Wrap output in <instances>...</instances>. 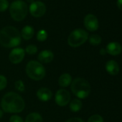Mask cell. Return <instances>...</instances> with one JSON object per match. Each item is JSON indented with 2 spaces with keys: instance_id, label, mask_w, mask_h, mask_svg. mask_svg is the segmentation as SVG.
<instances>
[{
  "instance_id": "6da1fadb",
  "label": "cell",
  "mask_w": 122,
  "mask_h": 122,
  "mask_svg": "<svg viewBox=\"0 0 122 122\" xmlns=\"http://www.w3.org/2000/svg\"><path fill=\"white\" fill-rule=\"evenodd\" d=\"M1 106L7 113H20L24 110L25 104L24 99L18 93L9 92L3 96Z\"/></svg>"
},
{
  "instance_id": "7a4b0ae2",
  "label": "cell",
  "mask_w": 122,
  "mask_h": 122,
  "mask_svg": "<svg viewBox=\"0 0 122 122\" xmlns=\"http://www.w3.org/2000/svg\"><path fill=\"white\" fill-rule=\"evenodd\" d=\"M21 43V35L18 30L12 26L4 27L0 31V44L3 47L11 48Z\"/></svg>"
},
{
  "instance_id": "3957f363",
  "label": "cell",
  "mask_w": 122,
  "mask_h": 122,
  "mask_svg": "<svg viewBox=\"0 0 122 122\" xmlns=\"http://www.w3.org/2000/svg\"><path fill=\"white\" fill-rule=\"evenodd\" d=\"M71 91L73 93L79 98H87L91 93V86L84 78H78L71 83Z\"/></svg>"
},
{
  "instance_id": "277c9868",
  "label": "cell",
  "mask_w": 122,
  "mask_h": 122,
  "mask_svg": "<svg viewBox=\"0 0 122 122\" xmlns=\"http://www.w3.org/2000/svg\"><path fill=\"white\" fill-rule=\"evenodd\" d=\"M10 12L14 20L20 22L26 17L28 12V7L25 2L22 0H17L11 4Z\"/></svg>"
},
{
  "instance_id": "5b68a950",
  "label": "cell",
  "mask_w": 122,
  "mask_h": 122,
  "mask_svg": "<svg viewBox=\"0 0 122 122\" xmlns=\"http://www.w3.org/2000/svg\"><path fill=\"white\" fill-rule=\"evenodd\" d=\"M26 73L29 78L34 81H40L45 76V69L44 66L37 61L31 60L26 66Z\"/></svg>"
},
{
  "instance_id": "8992f818",
  "label": "cell",
  "mask_w": 122,
  "mask_h": 122,
  "mask_svg": "<svg viewBox=\"0 0 122 122\" xmlns=\"http://www.w3.org/2000/svg\"><path fill=\"white\" fill-rule=\"evenodd\" d=\"M88 39V32L83 29L73 30L68 38V43L73 47H78L84 44Z\"/></svg>"
},
{
  "instance_id": "52a82bcc",
  "label": "cell",
  "mask_w": 122,
  "mask_h": 122,
  "mask_svg": "<svg viewBox=\"0 0 122 122\" xmlns=\"http://www.w3.org/2000/svg\"><path fill=\"white\" fill-rule=\"evenodd\" d=\"M30 12L35 17H41L46 12V6L42 2H33L30 6Z\"/></svg>"
},
{
  "instance_id": "ba28073f",
  "label": "cell",
  "mask_w": 122,
  "mask_h": 122,
  "mask_svg": "<svg viewBox=\"0 0 122 122\" xmlns=\"http://www.w3.org/2000/svg\"><path fill=\"white\" fill-rule=\"evenodd\" d=\"M71 101V94L66 89H60L55 94V102L60 106H65Z\"/></svg>"
},
{
  "instance_id": "9c48e42d",
  "label": "cell",
  "mask_w": 122,
  "mask_h": 122,
  "mask_svg": "<svg viewBox=\"0 0 122 122\" xmlns=\"http://www.w3.org/2000/svg\"><path fill=\"white\" fill-rule=\"evenodd\" d=\"M25 55V51L20 47L13 49L10 54V60L13 64H18L21 63Z\"/></svg>"
},
{
  "instance_id": "30bf717a",
  "label": "cell",
  "mask_w": 122,
  "mask_h": 122,
  "mask_svg": "<svg viewBox=\"0 0 122 122\" xmlns=\"http://www.w3.org/2000/svg\"><path fill=\"white\" fill-rule=\"evenodd\" d=\"M84 25L86 28L91 32L97 30L98 28V21L97 17L92 14L87 15L84 19Z\"/></svg>"
},
{
  "instance_id": "8fae6325",
  "label": "cell",
  "mask_w": 122,
  "mask_h": 122,
  "mask_svg": "<svg viewBox=\"0 0 122 122\" xmlns=\"http://www.w3.org/2000/svg\"><path fill=\"white\" fill-rule=\"evenodd\" d=\"M122 47L121 45L116 42H111L108 43L106 46V51L109 55H118L121 52Z\"/></svg>"
},
{
  "instance_id": "7c38bea8",
  "label": "cell",
  "mask_w": 122,
  "mask_h": 122,
  "mask_svg": "<svg viewBox=\"0 0 122 122\" xmlns=\"http://www.w3.org/2000/svg\"><path fill=\"white\" fill-rule=\"evenodd\" d=\"M37 96L42 101H47L51 99L52 93L50 89L47 88H41L37 91Z\"/></svg>"
},
{
  "instance_id": "4fadbf2b",
  "label": "cell",
  "mask_w": 122,
  "mask_h": 122,
  "mask_svg": "<svg viewBox=\"0 0 122 122\" xmlns=\"http://www.w3.org/2000/svg\"><path fill=\"white\" fill-rule=\"evenodd\" d=\"M106 70L111 76H116L119 73V66L115 60H109L106 63Z\"/></svg>"
},
{
  "instance_id": "5bb4252c",
  "label": "cell",
  "mask_w": 122,
  "mask_h": 122,
  "mask_svg": "<svg viewBox=\"0 0 122 122\" xmlns=\"http://www.w3.org/2000/svg\"><path fill=\"white\" fill-rule=\"evenodd\" d=\"M54 57V55L50 50H43L40 52L38 55V60L42 63H49L52 61Z\"/></svg>"
},
{
  "instance_id": "9a60e30c",
  "label": "cell",
  "mask_w": 122,
  "mask_h": 122,
  "mask_svg": "<svg viewBox=\"0 0 122 122\" xmlns=\"http://www.w3.org/2000/svg\"><path fill=\"white\" fill-rule=\"evenodd\" d=\"M71 83H72V78L71 75L68 73L62 74L58 79V83L60 86L63 88L68 87V86H70V84H71Z\"/></svg>"
},
{
  "instance_id": "2e32d148",
  "label": "cell",
  "mask_w": 122,
  "mask_h": 122,
  "mask_svg": "<svg viewBox=\"0 0 122 122\" xmlns=\"http://www.w3.org/2000/svg\"><path fill=\"white\" fill-rule=\"evenodd\" d=\"M35 31L32 27L27 25L25 27L22 28V32H21V36L26 40H30L31 38H32L33 35H34Z\"/></svg>"
},
{
  "instance_id": "e0dca14e",
  "label": "cell",
  "mask_w": 122,
  "mask_h": 122,
  "mask_svg": "<svg viewBox=\"0 0 122 122\" xmlns=\"http://www.w3.org/2000/svg\"><path fill=\"white\" fill-rule=\"evenodd\" d=\"M83 106V103L81 100L79 99H73L71 103H70V109L73 112H78L79 111Z\"/></svg>"
},
{
  "instance_id": "ac0fdd59",
  "label": "cell",
  "mask_w": 122,
  "mask_h": 122,
  "mask_svg": "<svg viewBox=\"0 0 122 122\" xmlns=\"http://www.w3.org/2000/svg\"><path fill=\"white\" fill-rule=\"evenodd\" d=\"M25 122H42V118L38 113H31L27 116Z\"/></svg>"
},
{
  "instance_id": "d6986e66",
  "label": "cell",
  "mask_w": 122,
  "mask_h": 122,
  "mask_svg": "<svg viewBox=\"0 0 122 122\" xmlns=\"http://www.w3.org/2000/svg\"><path fill=\"white\" fill-rule=\"evenodd\" d=\"M89 42L92 45H98L101 42V37L98 35H92L89 37Z\"/></svg>"
},
{
  "instance_id": "ffe728a7",
  "label": "cell",
  "mask_w": 122,
  "mask_h": 122,
  "mask_svg": "<svg viewBox=\"0 0 122 122\" xmlns=\"http://www.w3.org/2000/svg\"><path fill=\"white\" fill-rule=\"evenodd\" d=\"M47 37V33L45 30H40L37 34V39L39 42H43L45 41Z\"/></svg>"
},
{
  "instance_id": "44dd1931",
  "label": "cell",
  "mask_w": 122,
  "mask_h": 122,
  "mask_svg": "<svg viewBox=\"0 0 122 122\" xmlns=\"http://www.w3.org/2000/svg\"><path fill=\"white\" fill-rule=\"evenodd\" d=\"M25 51L29 55H35L37 52V47L34 45H30L27 46Z\"/></svg>"
},
{
  "instance_id": "7402d4cb",
  "label": "cell",
  "mask_w": 122,
  "mask_h": 122,
  "mask_svg": "<svg viewBox=\"0 0 122 122\" xmlns=\"http://www.w3.org/2000/svg\"><path fill=\"white\" fill-rule=\"evenodd\" d=\"M15 88L19 91L20 92H23L25 90V84L24 83L22 82V80H18L15 82Z\"/></svg>"
},
{
  "instance_id": "603a6c76",
  "label": "cell",
  "mask_w": 122,
  "mask_h": 122,
  "mask_svg": "<svg viewBox=\"0 0 122 122\" xmlns=\"http://www.w3.org/2000/svg\"><path fill=\"white\" fill-rule=\"evenodd\" d=\"M88 122H103V119L101 116L98 114H94L88 118Z\"/></svg>"
},
{
  "instance_id": "cb8c5ba5",
  "label": "cell",
  "mask_w": 122,
  "mask_h": 122,
  "mask_svg": "<svg viewBox=\"0 0 122 122\" xmlns=\"http://www.w3.org/2000/svg\"><path fill=\"white\" fill-rule=\"evenodd\" d=\"M7 85V80L5 76L0 75V91H2L6 88Z\"/></svg>"
},
{
  "instance_id": "d4e9b609",
  "label": "cell",
  "mask_w": 122,
  "mask_h": 122,
  "mask_svg": "<svg viewBox=\"0 0 122 122\" xmlns=\"http://www.w3.org/2000/svg\"><path fill=\"white\" fill-rule=\"evenodd\" d=\"M9 7L7 0H0V12H5Z\"/></svg>"
},
{
  "instance_id": "484cf974",
  "label": "cell",
  "mask_w": 122,
  "mask_h": 122,
  "mask_svg": "<svg viewBox=\"0 0 122 122\" xmlns=\"http://www.w3.org/2000/svg\"><path fill=\"white\" fill-rule=\"evenodd\" d=\"M10 122H23V120L20 116L17 115H13L10 117Z\"/></svg>"
},
{
  "instance_id": "4316f807",
  "label": "cell",
  "mask_w": 122,
  "mask_h": 122,
  "mask_svg": "<svg viewBox=\"0 0 122 122\" xmlns=\"http://www.w3.org/2000/svg\"><path fill=\"white\" fill-rule=\"evenodd\" d=\"M66 122H84V121L80 118H71L68 119Z\"/></svg>"
},
{
  "instance_id": "83f0119b",
  "label": "cell",
  "mask_w": 122,
  "mask_h": 122,
  "mask_svg": "<svg viewBox=\"0 0 122 122\" xmlns=\"http://www.w3.org/2000/svg\"><path fill=\"white\" fill-rule=\"evenodd\" d=\"M116 4H117L118 8L121 11H122V0H117Z\"/></svg>"
},
{
  "instance_id": "f1b7e54d",
  "label": "cell",
  "mask_w": 122,
  "mask_h": 122,
  "mask_svg": "<svg viewBox=\"0 0 122 122\" xmlns=\"http://www.w3.org/2000/svg\"><path fill=\"white\" fill-rule=\"evenodd\" d=\"M101 54H102V55H104L106 52V50H104V49H101Z\"/></svg>"
},
{
  "instance_id": "f546056e",
  "label": "cell",
  "mask_w": 122,
  "mask_h": 122,
  "mask_svg": "<svg viewBox=\"0 0 122 122\" xmlns=\"http://www.w3.org/2000/svg\"><path fill=\"white\" fill-rule=\"evenodd\" d=\"M2 116H3V111L1 109H0V118H1Z\"/></svg>"
}]
</instances>
